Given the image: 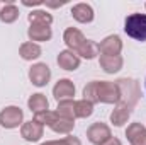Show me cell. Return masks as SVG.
<instances>
[{
    "label": "cell",
    "instance_id": "obj_12",
    "mask_svg": "<svg viewBox=\"0 0 146 145\" xmlns=\"http://www.w3.org/2000/svg\"><path fill=\"white\" fill-rule=\"evenodd\" d=\"M27 36L33 43H44L49 41L53 36L51 26H42V24H31L27 29Z\"/></svg>",
    "mask_w": 146,
    "mask_h": 145
},
{
    "label": "cell",
    "instance_id": "obj_9",
    "mask_svg": "<svg viewBox=\"0 0 146 145\" xmlns=\"http://www.w3.org/2000/svg\"><path fill=\"white\" fill-rule=\"evenodd\" d=\"M121 51H122V39L117 34H110L99 43V53L100 55L115 56V55H121Z\"/></svg>",
    "mask_w": 146,
    "mask_h": 145
},
{
    "label": "cell",
    "instance_id": "obj_17",
    "mask_svg": "<svg viewBox=\"0 0 146 145\" xmlns=\"http://www.w3.org/2000/svg\"><path fill=\"white\" fill-rule=\"evenodd\" d=\"M41 46L37 44V43H33V41H26V43H22L21 44V48H19V55H21V58L22 60H26V62H33V60H37L39 56H41Z\"/></svg>",
    "mask_w": 146,
    "mask_h": 145
},
{
    "label": "cell",
    "instance_id": "obj_5",
    "mask_svg": "<svg viewBox=\"0 0 146 145\" xmlns=\"http://www.w3.org/2000/svg\"><path fill=\"white\" fill-rule=\"evenodd\" d=\"M126 34L138 41H146V14H131L124 21Z\"/></svg>",
    "mask_w": 146,
    "mask_h": 145
},
{
    "label": "cell",
    "instance_id": "obj_8",
    "mask_svg": "<svg viewBox=\"0 0 146 145\" xmlns=\"http://www.w3.org/2000/svg\"><path fill=\"white\" fill-rule=\"evenodd\" d=\"M51 79V68L46 63H34L29 68V80L36 87H44Z\"/></svg>",
    "mask_w": 146,
    "mask_h": 145
},
{
    "label": "cell",
    "instance_id": "obj_13",
    "mask_svg": "<svg viewBox=\"0 0 146 145\" xmlns=\"http://www.w3.org/2000/svg\"><path fill=\"white\" fill-rule=\"evenodd\" d=\"M126 137L131 145H146V126L141 123H131L126 130Z\"/></svg>",
    "mask_w": 146,
    "mask_h": 145
},
{
    "label": "cell",
    "instance_id": "obj_6",
    "mask_svg": "<svg viewBox=\"0 0 146 145\" xmlns=\"http://www.w3.org/2000/svg\"><path fill=\"white\" fill-rule=\"evenodd\" d=\"M24 123V111L19 106H7L0 111V125L7 130H14L22 126Z\"/></svg>",
    "mask_w": 146,
    "mask_h": 145
},
{
    "label": "cell",
    "instance_id": "obj_16",
    "mask_svg": "<svg viewBox=\"0 0 146 145\" xmlns=\"http://www.w3.org/2000/svg\"><path fill=\"white\" fill-rule=\"evenodd\" d=\"M99 63H100V68L106 73H117L122 65H124V60L121 55H115V56H110V55H100L99 58Z\"/></svg>",
    "mask_w": 146,
    "mask_h": 145
},
{
    "label": "cell",
    "instance_id": "obj_18",
    "mask_svg": "<svg viewBox=\"0 0 146 145\" xmlns=\"http://www.w3.org/2000/svg\"><path fill=\"white\" fill-rule=\"evenodd\" d=\"M131 113H133L131 108H127V106H124V104H115L114 111L110 113V123H112L114 126H122V125L127 123Z\"/></svg>",
    "mask_w": 146,
    "mask_h": 145
},
{
    "label": "cell",
    "instance_id": "obj_20",
    "mask_svg": "<svg viewBox=\"0 0 146 145\" xmlns=\"http://www.w3.org/2000/svg\"><path fill=\"white\" fill-rule=\"evenodd\" d=\"M19 19V9L12 3V2H7L2 9H0V21L5 22V24H12Z\"/></svg>",
    "mask_w": 146,
    "mask_h": 145
},
{
    "label": "cell",
    "instance_id": "obj_4",
    "mask_svg": "<svg viewBox=\"0 0 146 145\" xmlns=\"http://www.w3.org/2000/svg\"><path fill=\"white\" fill-rule=\"evenodd\" d=\"M115 84H117L119 92H121V99H119L117 104H124L127 108L134 109V106L138 104L139 96H141L138 82L134 79H119Z\"/></svg>",
    "mask_w": 146,
    "mask_h": 145
},
{
    "label": "cell",
    "instance_id": "obj_22",
    "mask_svg": "<svg viewBox=\"0 0 146 145\" xmlns=\"http://www.w3.org/2000/svg\"><path fill=\"white\" fill-rule=\"evenodd\" d=\"M29 22L31 24H42V26H51L53 24V15L48 12V10H33L29 15H27Z\"/></svg>",
    "mask_w": 146,
    "mask_h": 145
},
{
    "label": "cell",
    "instance_id": "obj_1",
    "mask_svg": "<svg viewBox=\"0 0 146 145\" xmlns=\"http://www.w3.org/2000/svg\"><path fill=\"white\" fill-rule=\"evenodd\" d=\"M83 99L95 104V103H104V104H117L121 99V92L115 82L109 80H92L83 87Z\"/></svg>",
    "mask_w": 146,
    "mask_h": 145
},
{
    "label": "cell",
    "instance_id": "obj_7",
    "mask_svg": "<svg viewBox=\"0 0 146 145\" xmlns=\"http://www.w3.org/2000/svg\"><path fill=\"white\" fill-rule=\"evenodd\" d=\"M110 137H112L110 128L106 125V123H100V121H99V123L90 125V126H88V130H87V138H88V142H90V144H94V145L106 144Z\"/></svg>",
    "mask_w": 146,
    "mask_h": 145
},
{
    "label": "cell",
    "instance_id": "obj_25",
    "mask_svg": "<svg viewBox=\"0 0 146 145\" xmlns=\"http://www.w3.org/2000/svg\"><path fill=\"white\" fill-rule=\"evenodd\" d=\"M102 145H122V142H121L119 138H115V137H110L109 140H107L106 144H102Z\"/></svg>",
    "mask_w": 146,
    "mask_h": 145
},
{
    "label": "cell",
    "instance_id": "obj_24",
    "mask_svg": "<svg viewBox=\"0 0 146 145\" xmlns=\"http://www.w3.org/2000/svg\"><path fill=\"white\" fill-rule=\"evenodd\" d=\"M41 145H82L80 138L72 137V135H66L65 138H60V140H49V142H44Z\"/></svg>",
    "mask_w": 146,
    "mask_h": 145
},
{
    "label": "cell",
    "instance_id": "obj_3",
    "mask_svg": "<svg viewBox=\"0 0 146 145\" xmlns=\"http://www.w3.org/2000/svg\"><path fill=\"white\" fill-rule=\"evenodd\" d=\"M34 121L41 123L42 126H49L54 133H61V135H70L75 128V121L65 119L61 116H58L54 111H42V113H36L34 114Z\"/></svg>",
    "mask_w": 146,
    "mask_h": 145
},
{
    "label": "cell",
    "instance_id": "obj_11",
    "mask_svg": "<svg viewBox=\"0 0 146 145\" xmlns=\"http://www.w3.org/2000/svg\"><path fill=\"white\" fill-rule=\"evenodd\" d=\"M42 135H44V126L34 119L26 121L21 126V137L27 142H37V140H41Z\"/></svg>",
    "mask_w": 146,
    "mask_h": 145
},
{
    "label": "cell",
    "instance_id": "obj_19",
    "mask_svg": "<svg viewBox=\"0 0 146 145\" xmlns=\"http://www.w3.org/2000/svg\"><path fill=\"white\" fill-rule=\"evenodd\" d=\"M27 106H29V109L36 114V113L48 111V108H49V103H48V99H46V96H44V94L37 92V94H33V96L27 99Z\"/></svg>",
    "mask_w": 146,
    "mask_h": 145
},
{
    "label": "cell",
    "instance_id": "obj_21",
    "mask_svg": "<svg viewBox=\"0 0 146 145\" xmlns=\"http://www.w3.org/2000/svg\"><path fill=\"white\" fill-rule=\"evenodd\" d=\"M54 113H56L58 116L65 118V119L75 121V101H73V99L60 101V103H58V108H56Z\"/></svg>",
    "mask_w": 146,
    "mask_h": 145
},
{
    "label": "cell",
    "instance_id": "obj_2",
    "mask_svg": "<svg viewBox=\"0 0 146 145\" xmlns=\"http://www.w3.org/2000/svg\"><path fill=\"white\" fill-rule=\"evenodd\" d=\"M63 41L68 46V50L73 51L78 58H85V60H92L99 55V43L87 39L83 36V33L76 28H68L63 33Z\"/></svg>",
    "mask_w": 146,
    "mask_h": 145
},
{
    "label": "cell",
    "instance_id": "obj_10",
    "mask_svg": "<svg viewBox=\"0 0 146 145\" xmlns=\"http://www.w3.org/2000/svg\"><path fill=\"white\" fill-rule=\"evenodd\" d=\"M53 96L54 99L60 103V101H66V99H73L75 96V84H73L70 79H60L54 87H53Z\"/></svg>",
    "mask_w": 146,
    "mask_h": 145
},
{
    "label": "cell",
    "instance_id": "obj_23",
    "mask_svg": "<svg viewBox=\"0 0 146 145\" xmlns=\"http://www.w3.org/2000/svg\"><path fill=\"white\" fill-rule=\"evenodd\" d=\"M94 113V104L85 101V99H80V101H75V118H88L92 116Z\"/></svg>",
    "mask_w": 146,
    "mask_h": 145
},
{
    "label": "cell",
    "instance_id": "obj_14",
    "mask_svg": "<svg viewBox=\"0 0 146 145\" xmlns=\"http://www.w3.org/2000/svg\"><path fill=\"white\" fill-rule=\"evenodd\" d=\"M72 15L73 19L76 21V22H82V24H88V22H92L94 21V9H92V5H88V3H76V5H73L72 7Z\"/></svg>",
    "mask_w": 146,
    "mask_h": 145
},
{
    "label": "cell",
    "instance_id": "obj_26",
    "mask_svg": "<svg viewBox=\"0 0 146 145\" xmlns=\"http://www.w3.org/2000/svg\"><path fill=\"white\" fill-rule=\"evenodd\" d=\"M22 5H26V7H39V5H42V2H22Z\"/></svg>",
    "mask_w": 146,
    "mask_h": 145
},
{
    "label": "cell",
    "instance_id": "obj_15",
    "mask_svg": "<svg viewBox=\"0 0 146 145\" xmlns=\"http://www.w3.org/2000/svg\"><path fill=\"white\" fill-rule=\"evenodd\" d=\"M56 62H58L60 68L68 70V72H73V70H76V68L80 67V58H78L73 51H70V50H63V51H60Z\"/></svg>",
    "mask_w": 146,
    "mask_h": 145
}]
</instances>
